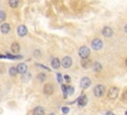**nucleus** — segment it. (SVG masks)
<instances>
[{"instance_id":"423d86ee","label":"nucleus","mask_w":127,"mask_h":115,"mask_svg":"<svg viewBox=\"0 0 127 115\" xmlns=\"http://www.w3.org/2000/svg\"><path fill=\"white\" fill-rule=\"evenodd\" d=\"M79 84H81V86L83 88H88L89 86L91 85V80L90 78L88 77H83L81 79V82H79Z\"/></svg>"},{"instance_id":"7c9ffc66","label":"nucleus","mask_w":127,"mask_h":115,"mask_svg":"<svg viewBox=\"0 0 127 115\" xmlns=\"http://www.w3.org/2000/svg\"><path fill=\"white\" fill-rule=\"evenodd\" d=\"M2 58H6L5 56H1V55H0V59H2Z\"/></svg>"},{"instance_id":"5701e85b","label":"nucleus","mask_w":127,"mask_h":115,"mask_svg":"<svg viewBox=\"0 0 127 115\" xmlns=\"http://www.w3.org/2000/svg\"><path fill=\"white\" fill-rule=\"evenodd\" d=\"M74 93V88L73 86H68V94L69 95H73Z\"/></svg>"},{"instance_id":"9b49d317","label":"nucleus","mask_w":127,"mask_h":115,"mask_svg":"<svg viewBox=\"0 0 127 115\" xmlns=\"http://www.w3.org/2000/svg\"><path fill=\"white\" fill-rule=\"evenodd\" d=\"M17 70H18V74L24 75L26 71H27V66H26V64H19L17 66Z\"/></svg>"},{"instance_id":"412c9836","label":"nucleus","mask_w":127,"mask_h":115,"mask_svg":"<svg viewBox=\"0 0 127 115\" xmlns=\"http://www.w3.org/2000/svg\"><path fill=\"white\" fill-rule=\"evenodd\" d=\"M37 79L39 80V81H45V79H46V75L45 74H39L38 75V77H37Z\"/></svg>"},{"instance_id":"bb28decb","label":"nucleus","mask_w":127,"mask_h":115,"mask_svg":"<svg viewBox=\"0 0 127 115\" xmlns=\"http://www.w3.org/2000/svg\"><path fill=\"white\" fill-rule=\"evenodd\" d=\"M123 97H124L126 100H127V91H125V92H124V94H123Z\"/></svg>"},{"instance_id":"1a4fd4ad","label":"nucleus","mask_w":127,"mask_h":115,"mask_svg":"<svg viewBox=\"0 0 127 115\" xmlns=\"http://www.w3.org/2000/svg\"><path fill=\"white\" fill-rule=\"evenodd\" d=\"M17 33H18V35H19L20 37H24V36H26V35L28 34V30H27L26 26H24V25L19 26L18 29H17Z\"/></svg>"},{"instance_id":"6e6552de","label":"nucleus","mask_w":127,"mask_h":115,"mask_svg":"<svg viewBox=\"0 0 127 115\" xmlns=\"http://www.w3.org/2000/svg\"><path fill=\"white\" fill-rule=\"evenodd\" d=\"M102 35L104 37H106V38H109V37H111V36L113 35V30L110 27L106 26V27H104L102 29Z\"/></svg>"},{"instance_id":"a878e982","label":"nucleus","mask_w":127,"mask_h":115,"mask_svg":"<svg viewBox=\"0 0 127 115\" xmlns=\"http://www.w3.org/2000/svg\"><path fill=\"white\" fill-rule=\"evenodd\" d=\"M65 77V79H66V80H68V81H70V80H71L70 77H68V76H65V77Z\"/></svg>"},{"instance_id":"f3484780","label":"nucleus","mask_w":127,"mask_h":115,"mask_svg":"<svg viewBox=\"0 0 127 115\" xmlns=\"http://www.w3.org/2000/svg\"><path fill=\"white\" fill-rule=\"evenodd\" d=\"M19 2H20V0H9V1H8L9 6H10L11 8H16V7H18Z\"/></svg>"},{"instance_id":"c85d7f7f","label":"nucleus","mask_w":127,"mask_h":115,"mask_svg":"<svg viewBox=\"0 0 127 115\" xmlns=\"http://www.w3.org/2000/svg\"><path fill=\"white\" fill-rule=\"evenodd\" d=\"M124 31L127 33V24H126V25H125V27H124Z\"/></svg>"},{"instance_id":"393cba45","label":"nucleus","mask_w":127,"mask_h":115,"mask_svg":"<svg viewBox=\"0 0 127 115\" xmlns=\"http://www.w3.org/2000/svg\"><path fill=\"white\" fill-rule=\"evenodd\" d=\"M57 77H58V81L60 83H62L63 82V77H62V75L61 74H57Z\"/></svg>"},{"instance_id":"cd10ccee","label":"nucleus","mask_w":127,"mask_h":115,"mask_svg":"<svg viewBox=\"0 0 127 115\" xmlns=\"http://www.w3.org/2000/svg\"><path fill=\"white\" fill-rule=\"evenodd\" d=\"M40 54H41V53H40L39 51H35V52H34V55H40Z\"/></svg>"},{"instance_id":"aec40b11","label":"nucleus","mask_w":127,"mask_h":115,"mask_svg":"<svg viewBox=\"0 0 127 115\" xmlns=\"http://www.w3.org/2000/svg\"><path fill=\"white\" fill-rule=\"evenodd\" d=\"M62 90H63V93H64V98H67V95H68V86L63 84L62 85Z\"/></svg>"},{"instance_id":"a211bd4d","label":"nucleus","mask_w":127,"mask_h":115,"mask_svg":"<svg viewBox=\"0 0 127 115\" xmlns=\"http://www.w3.org/2000/svg\"><path fill=\"white\" fill-rule=\"evenodd\" d=\"M18 74V70H17V67H12L9 68V75L11 77H15L16 75Z\"/></svg>"},{"instance_id":"6ab92c4d","label":"nucleus","mask_w":127,"mask_h":115,"mask_svg":"<svg viewBox=\"0 0 127 115\" xmlns=\"http://www.w3.org/2000/svg\"><path fill=\"white\" fill-rule=\"evenodd\" d=\"M93 69H94L95 71H100V70L102 69L101 64H99V63H95V64L93 65Z\"/></svg>"},{"instance_id":"7ed1b4c3","label":"nucleus","mask_w":127,"mask_h":115,"mask_svg":"<svg viewBox=\"0 0 127 115\" xmlns=\"http://www.w3.org/2000/svg\"><path fill=\"white\" fill-rule=\"evenodd\" d=\"M102 47H103V43L100 39H94L91 42V48L95 51H99Z\"/></svg>"},{"instance_id":"2eb2a0df","label":"nucleus","mask_w":127,"mask_h":115,"mask_svg":"<svg viewBox=\"0 0 127 115\" xmlns=\"http://www.w3.org/2000/svg\"><path fill=\"white\" fill-rule=\"evenodd\" d=\"M82 66H83L84 68H88V67H91V62H90V60L88 59V58L82 60Z\"/></svg>"},{"instance_id":"2f4dec72","label":"nucleus","mask_w":127,"mask_h":115,"mask_svg":"<svg viewBox=\"0 0 127 115\" xmlns=\"http://www.w3.org/2000/svg\"><path fill=\"white\" fill-rule=\"evenodd\" d=\"M125 64H126V66H127V59H126V61H125Z\"/></svg>"},{"instance_id":"9d476101","label":"nucleus","mask_w":127,"mask_h":115,"mask_svg":"<svg viewBox=\"0 0 127 115\" xmlns=\"http://www.w3.org/2000/svg\"><path fill=\"white\" fill-rule=\"evenodd\" d=\"M10 25L7 24V23H4L2 24L1 26H0V31H1L2 34H8L10 32Z\"/></svg>"},{"instance_id":"ddd939ff","label":"nucleus","mask_w":127,"mask_h":115,"mask_svg":"<svg viewBox=\"0 0 127 115\" xmlns=\"http://www.w3.org/2000/svg\"><path fill=\"white\" fill-rule=\"evenodd\" d=\"M11 51L13 54H18L20 52V45L18 44V43H13V44L11 45Z\"/></svg>"},{"instance_id":"f8f14e48","label":"nucleus","mask_w":127,"mask_h":115,"mask_svg":"<svg viewBox=\"0 0 127 115\" xmlns=\"http://www.w3.org/2000/svg\"><path fill=\"white\" fill-rule=\"evenodd\" d=\"M86 103H87V98H86L85 95H82L81 97L77 99V104L79 106H85Z\"/></svg>"},{"instance_id":"0eeeda50","label":"nucleus","mask_w":127,"mask_h":115,"mask_svg":"<svg viewBox=\"0 0 127 115\" xmlns=\"http://www.w3.org/2000/svg\"><path fill=\"white\" fill-rule=\"evenodd\" d=\"M53 92H54V86H53V84H51V83L45 84V86H44V93L46 95H51V94H53Z\"/></svg>"},{"instance_id":"4468645a","label":"nucleus","mask_w":127,"mask_h":115,"mask_svg":"<svg viewBox=\"0 0 127 115\" xmlns=\"http://www.w3.org/2000/svg\"><path fill=\"white\" fill-rule=\"evenodd\" d=\"M33 115H45V109L41 106H38L33 110Z\"/></svg>"},{"instance_id":"f257e3e1","label":"nucleus","mask_w":127,"mask_h":115,"mask_svg":"<svg viewBox=\"0 0 127 115\" xmlns=\"http://www.w3.org/2000/svg\"><path fill=\"white\" fill-rule=\"evenodd\" d=\"M78 55H79V57H81L82 59H86V58H88L89 55H90V50L87 47L83 46L78 50Z\"/></svg>"},{"instance_id":"473e14b6","label":"nucleus","mask_w":127,"mask_h":115,"mask_svg":"<svg viewBox=\"0 0 127 115\" xmlns=\"http://www.w3.org/2000/svg\"><path fill=\"white\" fill-rule=\"evenodd\" d=\"M49 115H55V114H54V113H51V114H49Z\"/></svg>"},{"instance_id":"72a5a7b5","label":"nucleus","mask_w":127,"mask_h":115,"mask_svg":"<svg viewBox=\"0 0 127 115\" xmlns=\"http://www.w3.org/2000/svg\"><path fill=\"white\" fill-rule=\"evenodd\" d=\"M125 115H127V111H126V112H125Z\"/></svg>"},{"instance_id":"20e7f679","label":"nucleus","mask_w":127,"mask_h":115,"mask_svg":"<svg viewBox=\"0 0 127 115\" xmlns=\"http://www.w3.org/2000/svg\"><path fill=\"white\" fill-rule=\"evenodd\" d=\"M118 93H119V90H118L117 87H110V89L108 90L107 95H108L109 98L114 99V98H116L118 96Z\"/></svg>"},{"instance_id":"dca6fc26","label":"nucleus","mask_w":127,"mask_h":115,"mask_svg":"<svg viewBox=\"0 0 127 115\" xmlns=\"http://www.w3.org/2000/svg\"><path fill=\"white\" fill-rule=\"evenodd\" d=\"M60 66H61V63H60L59 59H58V58H54V59L52 60V67L54 68H59Z\"/></svg>"},{"instance_id":"39448f33","label":"nucleus","mask_w":127,"mask_h":115,"mask_svg":"<svg viewBox=\"0 0 127 115\" xmlns=\"http://www.w3.org/2000/svg\"><path fill=\"white\" fill-rule=\"evenodd\" d=\"M72 65H73V61H72V59H71L70 57H65L62 60V66H63V67L69 68V67H71Z\"/></svg>"},{"instance_id":"f03ea898","label":"nucleus","mask_w":127,"mask_h":115,"mask_svg":"<svg viewBox=\"0 0 127 115\" xmlns=\"http://www.w3.org/2000/svg\"><path fill=\"white\" fill-rule=\"evenodd\" d=\"M104 86L102 85V84H98V85H96L94 87V89H93V93H94V95L96 96V97H101L103 94H104Z\"/></svg>"},{"instance_id":"4be33fe9","label":"nucleus","mask_w":127,"mask_h":115,"mask_svg":"<svg viewBox=\"0 0 127 115\" xmlns=\"http://www.w3.org/2000/svg\"><path fill=\"white\" fill-rule=\"evenodd\" d=\"M5 19H6V14L3 11H0V23L4 22Z\"/></svg>"},{"instance_id":"b1692460","label":"nucleus","mask_w":127,"mask_h":115,"mask_svg":"<svg viewBox=\"0 0 127 115\" xmlns=\"http://www.w3.org/2000/svg\"><path fill=\"white\" fill-rule=\"evenodd\" d=\"M62 111H63L64 114H68V113L70 112V108H69V107H63V108H62Z\"/></svg>"},{"instance_id":"c756f323","label":"nucleus","mask_w":127,"mask_h":115,"mask_svg":"<svg viewBox=\"0 0 127 115\" xmlns=\"http://www.w3.org/2000/svg\"><path fill=\"white\" fill-rule=\"evenodd\" d=\"M107 115H114V114H113L112 112H108V113H107Z\"/></svg>"}]
</instances>
